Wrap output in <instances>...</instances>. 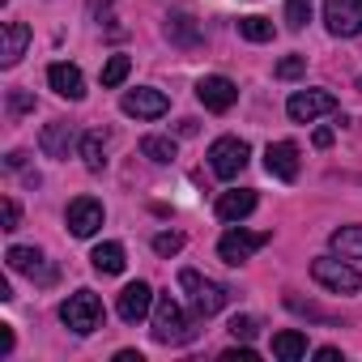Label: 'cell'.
I'll return each mask as SVG.
<instances>
[{
  "label": "cell",
  "mask_w": 362,
  "mask_h": 362,
  "mask_svg": "<svg viewBox=\"0 0 362 362\" xmlns=\"http://www.w3.org/2000/svg\"><path fill=\"white\" fill-rule=\"evenodd\" d=\"M192 337H197V328L188 324L184 307H179L170 294H158L153 298V341L158 345H184Z\"/></svg>",
  "instance_id": "1"
},
{
  "label": "cell",
  "mask_w": 362,
  "mask_h": 362,
  "mask_svg": "<svg viewBox=\"0 0 362 362\" xmlns=\"http://www.w3.org/2000/svg\"><path fill=\"white\" fill-rule=\"evenodd\" d=\"M60 320H64L77 337L98 332V328H103V303H98V294H94V290H77V294H69V298L60 303Z\"/></svg>",
  "instance_id": "2"
},
{
  "label": "cell",
  "mask_w": 362,
  "mask_h": 362,
  "mask_svg": "<svg viewBox=\"0 0 362 362\" xmlns=\"http://www.w3.org/2000/svg\"><path fill=\"white\" fill-rule=\"evenodd\" d=\"M179 286L192 294V307H197V315H201V320L218 315V311L226 307V298H230V290H226V286H218V281L201 277L197 269H184V273H179Z\"/></svg>",
  "instance_id": "3"
},
{
  "label": "cell",
  "mask_w": 362,
  "mask_h": 362,
  "mask_svg": "<svg viewBox=\"0 0 362 362\" xmlns=\"http://www.w3.org/2000/svg\"><path fill=\"white\" fill-rule=\"evenodd\" d=\"M311 277L324 286V290H332V294H354L358 286H362V277H358V269L341 256V260H332V256H320V260H311Z\"/></svg>",
  "instance_id": "4"
},
{
  "label": "cell",
  "mask_w": 362,
  "mask_h": 362,
  "mask_svg": "<svg viewBox=\"0 0 362 362\" xmlns=\"http://www.w3.org/2000/svg\"><path fill=\"white\" fill-rule=\"evenodd\" d=\"M247 158H252V149H247V141H239V136H218V141L209 145V166H214L218 179H235V175L247 166Z\"/></svg>",
  "instance_id": "5"
},
{
  "label": "cell",
  "mask_w": 362,
  "mask_h": 362,
  "mask_svg": "<svg viewBox=\"0 0 362 362\" xmlns=\"http://www.w3.org/2000/svg\"><path fill=\"white\" fill-rule=\"evenodd\" d=\"M324 22L337 39L362 35V0H324Z\"/></svg>",
  "instance_id": "6"
},
{
  "label": "cell",
  "mask_w": 362,
  "mask_h": 362,
  "mask_svg": "<svg viewBox=\"0 0 362 362\" xmlns=\"http://www.w3.org/2000/svg\"><path fill=\"white\" fill-rule=\"evenodd\" d=\"M328 111H337V98L328 90H294L290 103H286V115L294 124H311V119H320Z\"/></svg>",
  "instance_id": "7"
},
{
  "label": "cell",
  "mask_w": 362,
  "mask_h": 362,
  "mask_svg": "<svg viewBox=\"0 0 362 362\" xmlns=\"http://www.w3.org/2000/svg\"><path fill=\"white\" fill-rule=\"evenodd\" d=\"M269 239H273L269 230H243V226H239V230H226V235H222L218 256H222L226 264H243V260H247L252 252H260Z\"/></svg>",
  "instance_id": "8"
},
{
  "label": "cell",
  "mask_w": 362,
  "mask_h": 362,
  "mask_svg": "<svg viewBox=\"0 0 362 362\" xmlns=\"http://www.w3.org/2000/svg\"><path fill=\"white\" fill-rule=\"evenodd\" d=\"M119 107H124V115H132V119H162V115L170 111V98H166L162 90L141 86V90H128Z\"/></svg>",
  "instance_id": "9"
},
{
  "label": "cell",
  "mask_w": 362,
  "mask_h": 362,
  "mask_svg": "<svg viewBox=\"0 0 362 362\" xmlns=\"http://www.w3.org/2000/svg\"><path fill=\"white\" fill-rule=\"evenodd\" d=\"M64 222H69V230H73L77 239H90V235L103 226V201H94V197H77V201H69Z\"/></svg>",
  "instance_id": "10"
},
{
  "label": "cell",
  "mask_w": 362,
  "mask_h": 362,
  "mask_svg": "<svg viewBox=\"0 0 362 362\" xmlns=\"http://www.w3.org/2000/svg\"><path fill=\"white\" fill-rule=\"evenodd\" d=\"M5 260H9L13 273H26V277L39 281V286H52V281H56V264H43V256H39L35 247H9Z\"/></svg>",
  "instance_id": "11"
},
{
  "label": "cell",
  "mask_w": 362,
  "mask_h": 362,
  "mask_svg": "<svg viewBox=\"0 0 362 362\" xmlns=\"http://www.w3.org/2000/svg\"><path fill=\"white\" fill-rule=\"evenodd\" d=\"M149 307H153V290H149L145 281H128V286L119 290L115 311H119V320H124V324H141V320L149 315Z\"/></svg>",
  "instance_id": "12"
},
{
  "label": "cell",
  "mask_w": 362,
  "mask_h": 362,
  "mask_svg": "<svg viewBox=\"0 0 362 362\" xmlns=\"http://www.w3.org/2000/svg\"><path fill=\"white\" fill-rule=\"evenodd\" d=\"M73 145H81V136H77V128H73V124H64V119L43 124V132H39V149H43L47 158H69V153H73Z\"/></svg>",
  "instance_id": "13"
},
{
  "label": "cell",
  "mask_w": 362,
  "mask_h": 362,
  "mask_svg": "<svg viewBox=\"0 0 362 362\" xmlns=\"http://www.w3.org/2000/svg\"><path fill=\"white\" fill-rule=\"evenodd\" d=\"M197 98L209 107V111H230L235 98H239V86L230 77H201L197 81Z\"/></svg>",
  "instance_id": "14"
},
{
  "label": "cell",
  "mask_w": 362,
  "mask_h": 362,
  "mask_svg": "<svg viewBox=\"0 0 362 362\" xmlns=\"http://www.w3.org/2000/svg\"><path fill=\"white\" fill-rule=\"evenodd\" d=\"M264 166H269V175L294 184V179H298V145L294 141H273L264 149Z\"/></svg>",
  "instance_id": "15"
},
{
  "label": "cell",
  "mask_w": 362,
  "mask_h": 362,
  "mask_svg": "<svg viewBox=\"0 0 362 362\" xmlns=\"http://www.w3.org/2000/svg\"><path fill=\"white\" fill-rule=\"evenodd\" d=\"M47 81H52V90L60 94V98H69V103H77L81 94H86V77H81V69L77 64H52L47 69Z\"/></svg>",
  "instance_id": "16"
},
{
  "label": "cell",
  "mask_w": 362,
  "mask_h": 362,
  "mask_svg": "<svg viewBox=\"0 0 362 362\" xmlns=\"http://www.w3.org/2000/svg\"><path fill=\"white\" fill-rule=\"evenodd\" d=\"M0 39H5V47H0V64L13 69V64L26 56V47H30V26H26V22H5Z\"/></svg>",
  "instance_id": "17"
},
{
  "label": "cell",
  "mask_w": 362,
  "mask_h": 362,
  "mask_svg": "<svg viewBox=\"0 0 362 362\" xmlns=\"http://www.w3.org/2000/svg\"><path fill=\"white\" fill-rule=\"evenodd\" d=\"M256 209V192L252 188H239V192H222L218 197V218L222 222H239Z\"/></svg>",
  "instance_id": "18"
},
{
  "label": "cell",
  "mask_w": 362,
  "mask_h": 362,
  "mask_svg": "<svg viewBox=\"0 0 362 362\" xmlns=\"http://www.w3.org/2000/svg\"><path fill=\"white\" fill-rule=\"evenodd\" d=\"M273 358H281V362H298V358H307V332H298V328L273 332Z\"/></svg>",
  "instance_id": "19"
},
{
  "label": "cell",
  "mask_w": 362,
  "mask_h": 362,
  "mask_svg": "<svg viewBox=\"0 0 362 362\" xmlns=\"http://www.w3.org/2000/svg\"><path fill=\"white\" fill-rule=\"evenodd\" d=\"M90 264H94L98 273L115 277V273H124V247H119V243H98L94 256H90Z\"/></svg>",
  "instance_id": "20"
},
{
  "label": "cell",
  "mask_w": 362,
  "mask_h": 362,
  "mask_svg": "<svg viewBox=\"0 0 362 362\" xmlns=\"http://www.w3.org/2000/svg\"><path fill=\"white\" fill-rule=\"evenodd\" d=\"M328 243L345 256V260H362V226H341L328 235Z\"/></svg>",
  "instance_id": "21"
},
{
  "label": "cell",
  "mask_w": 362,
  "mask_h": 362,
  "mask_svg": "<svg viewBox=\"0 0 362 362\" xmlns=\"http://www.w3.org/2000/svg\"><path fill=\"white\" fill-rule=\"evenodd\" d=\"M81 158H86V170H103L107 166V145H103V132H86L81 136Z\"/></svg>",
  "instance_id": "22"
},
{
  "label": "cell",
  "mask_w": 362,
  "mask_h": 362,
  "mask_svg": "<svg viewBox=\"0 0 362 362\" xmlns=\"http://www.w3.org/2000/svg\"><path fill=\"white\" fill-rule=\"evenodd\" d=\"M141 153H145L149 162H175V158H179V145H175L170 136H145V141H141Z\"/></svg>",
  "instance_id": "23"
},
{
  "label": "cell",
  "mask_w": 362,
  "mask_h": 362,
  "mask_svg": "<svg viewBox=\"0 0 362 362\" xmlns=\"http://www.w3.org/2000/svg\"><path fill=\"white\" fill-rule=\"evenodd\" d=\"M166 39H175V43H197L201 30H197V22L188 13H175V18H166Z\"/></svg>",
  "instance_id": "24"
},
{
  "label": "cell",
  "mask_w": 362,
  "mask_h": 362,
  "mask_svg": "<svg viewBox=\"0 0 362 362\" xmlns=\"http://www.w3.org/2000/svg\"><path fill=\"white\" fill-rule=\"evenodd\" d=\"M239 35H243V39H252V43H269V39H273V22H269V18H260V13L239 18Z\"/></svg>",
  "instance_id": "25"
},
{
  "label": "cell",
  "mask_w": 362,
  "mask_h": 362,
  "mask_svg": "<svg viewBox=\"0 0 362 362\" xmlns=\"http://www.w3.org/2000/svg\"><path fill=\"white\" fill-rule=\"evenodd\" d=\"M128 69H132V60H128V56H111V60L103 64V90H115V86H124Z\"/></svg>",
  "instance_id": "26"
},
{
  "label": "cell",
  "mask_w": 362,
  "mask_h": 362,
  "mask_svg": "<svg viewBox=\"0 0 362 362\" xmlns=\"http://www.w3.org/2000/svg\"><path fill=\"white\" fill-rule=\"evenodd\" d=\"M307 22H311V0H286V26L303 30Z\"/></svg>",
  "instance_id": "27"
},
{
  "label": "cell",
  "mask_w": 362,
  "mask_h": 362,
  "mask_svg": "<svg viewBox=\"0 0 362 362\" xmlns=\"http://www.w3.org/2000/svg\"><path fill=\"white\" fill-rule=\"evenodd\" d=\"M153 252H158V256H179V252H184V235H179V230L153 235Z\"/></svg>",
  "instance_id": "28"
},
{
  "label": "cell",
  "mask_w": 362,
  "mask_h": 362,
  "mask_svg": "<svg viewBox=\"0 0 362 362\" xmlns=\"http://www.w3.org/2000/svg\"><path fill=\"white\" fill-rule=\"evenodd\" d=\"M273 73H277L281 81H294V77H303V73H307V56H286Z\"/></svg>",
  "instance_id": "29"
},
{
  "label": "cell",
  "mask_w": 362,
  "mask_h": 362,
  "mask_svg": "<svg viewBox=\"0 0 362 362\" xmlns=\"http://www.w3.org/2000/svg\"><path fill=\"white\" fill-rule=\"evenodd\" d=\"M230 337H235V341H252V337H256V320H252V315H235V320H230Z\"/></svg>",
  "instance_id": "30"
},
{
  "label": "cell",
  "mask_w": 362,
  "mask_h": 362,
  "mask_svg": "<svg viewBox=\"0 0 362 362\" xmlns=\"http://www.w3.org/2000/svg\"><path fill=\"white\" fill-rule=\"evenodd\" d=\"M0 214H5V226H0V230H18V226H22V209H18V201H13V197H5Z\"/></svg>",
  "instance_id": "31"
},
{
  "label": "cell",
  "mask_w": 362,
  "mask_h": 362,
  "mask_svg": "<svg viewBox=\"0 0 362 362\" xmlns=\"http://www.w3.org/2000/svg\"><path fill=\"white\" fill-rule=\"evenodd\" d=\"M9 111L13 115H26V111H35V98L26 90H9Z\"/></svg>",
  "instance_id": "32"
},
{
  "label": "cell",
  "mask_w": 362,
  "mask_h": 362,
  "mask_svg": "<svg viewBox=\"0 0 362 362\" xmlns=\"http://www.w3.org/2000/svg\"><path fill=\"white\" fill-rule=\"evenodd\" d=\"M222 362H256V354L243 345V349H226V354H222Z\"/></svg>",
  "instance_id": "33"
},
{
  "label": "cell",
  "mask_w": 362,
  "mask_h": 362,
  "mask_svg": "<svg viewBox=\"0 0 362 362\" xmlns=\"http://www.w3.org/2000/svg\"><path fill=\"white\" fill-rule=\"evenodd\" d=\"M0 354H5V358L13 354V328L9 324H0Z\"/></svg>",
  "instance_id": "34"
},
{
  "label": "cell",
  "mask_w": 362,
  "mask_h": 362,
  "mask_svg": "<svg viewBox=\"0 0 362 362\" xmlns=\"http://www.w3.org/2000/svg\"><path fill=\"white\" fill-rule=\"evenodd\" d=\"M332 145V128H315V149H328Z\"/></svg>",
  "instance_id": "35"
},
{
  "label": "cell",
  "mask_w": 362,
  "mask_h": 362,
  "mask_svg": "<svg viewBox=\"0 0 362 362\" xmlns=\"http://www.w3.org/2000/svg\"><path fill=\"white\" fill-rule=\"evenodd\" d=\"M315 358H320V362H337V358H341V349H332V345H324V349H315Z\"/></svg>",
  "instance_id": "36"
},
{
  "label": "cell",
  "mask_w": 362,
  "mask_h": 362,
  "mask_svg": "<svg viewBox=\"0 0 362 362\" xmlns=\"http://www.w3.org/2000/svg\"><path fill=\"white\" fill-rule=\"evenodd\" d=\"M115 362H145V358H141L136 349H119V354H115Z\"/></svg>",
  "instance_id": "37"
}]
</instances>
